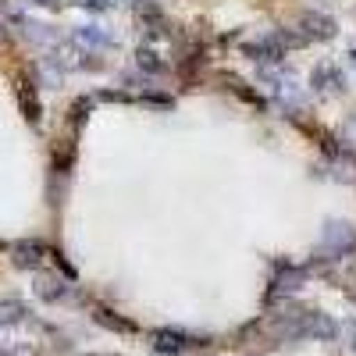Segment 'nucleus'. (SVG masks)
Masks as SVG:
<instances>
[{
  "label": "nucleus",
  "mask_w": 356,
  "mask_h": 356,
  "mask_svg": "<svg viewBox=\"0 0 356 356\" xmlns=\"http://www.w3.org/2000/svg\"><path fill=\"white\" fill-rule=\"evenodd\" d=\"M25 321V307L18 300H0V328H11V324Z\"/></svg>",
  "instance_id": "obj_1"
},
{
  "label": "nucleus",
  "mask_w": 356,
  "mask_h": 356,
  "mask_svg": "<svg viewBox=\"0 0 356 356\" xmlns=\"http://www.w3.org/2000/svg\"><path fill=\"white\" fill-rule=\"evenodd\" d=\"M15 264L18 267H36L40 264V246H18L15 250Z\"/></svg>",
  "instance_id": "obj_2"
}]
</instances>
